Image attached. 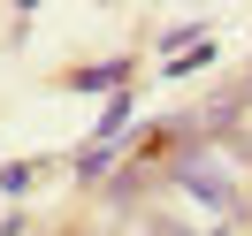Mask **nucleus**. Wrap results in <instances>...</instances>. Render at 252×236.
I'll return each instance as SVG.
<instances>
[{
  "label": "nucleus",
  "mask_w": 252,
  "mask_h": 236,
  "mask_svg": "<svg viewBox=\"0 0 252 236\" xmlns=\"http://www.w3.org/2000/svg\"><path fill=\"white\" fill-rule=\"evenodd\" d=\"M199 69H214V38H199L191 53H176V61H160V77H199Z\"/></svg>",
  "instance_id": "39448f33"
},
{
  "label": "nucleus",
  "mask_w": 252,
  "mask_h": 236,
  "mask_svg": "<svg viewBox=\"0 0 252 236\" xmlns=\"http://www.w3.org/2000/svg\"><path fill=\"white\" fill-rule=\"evenodd\" d=\"M130 107H138V99L115 92L107 107H99V122H92V145H123V137H130Z\"/></svg>",
  "instance_id": "f03ea898"
},
{
  "label": "nucleus",
  "mask_w": 252,
  "mask_h": 236,
  "mask_svg": "<svg viewBox=\"0 0 252 236\" xmlns=\"http://www.w3.org/2000/svg\"><path fill=\"white\" fill-rule=\"evenodd\" d=\"M69 168H77V183H99V175H115V145H84V153H69Z\"/></svg>",
  "instance_id": "20e7f679"
},
{
  "label": "nucleus",
  "mask_w": 252,
  "mask_h": 236,
  "mask_svg": "<svg viewBox=\"0 0 252 236\" xmlns=\"http://www.w3.org/2000/svg\"><path fill=\"white\" fill-rule=\"evenodd\" d=\"M62 84H69V92H107V99H115V92H130V61H92V69H69Z\"/></svg>",
  "instance_id": "f257e3e1"
},
{
  "label": "nucleus",
  "mask_w": 252,
  "mask_h": 236,
  "mask_svg": "<svg viewBox=\"0 0 252 236\" xmlns=\"http://www.w3.org/2000/svg\"><path fill=\"white\" fill-rule=\"evenodd\" d=\"M38 175H46V160H8V168H0V198H31Z\"/></svg>",
  "instance_id": "7ed1b4c3"
}]
</instances>
